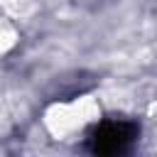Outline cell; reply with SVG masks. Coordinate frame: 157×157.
Here are the masks:
<instances>
[{"label": "cell", "mask_w": 157, "mask_h": 157, "mask_svg": "<svg viewBox=\"0 0 157 157\" xmlns=\"http://www.w3.org/2000/svg\"><path fill=\"white\" fill-rule=\"evenodd\" d=\"M137 137V125L128 120H103L91 132V152L96 155H120Z\"/></svg>", "instance_id": "6da1fadb"}]
</instances>
